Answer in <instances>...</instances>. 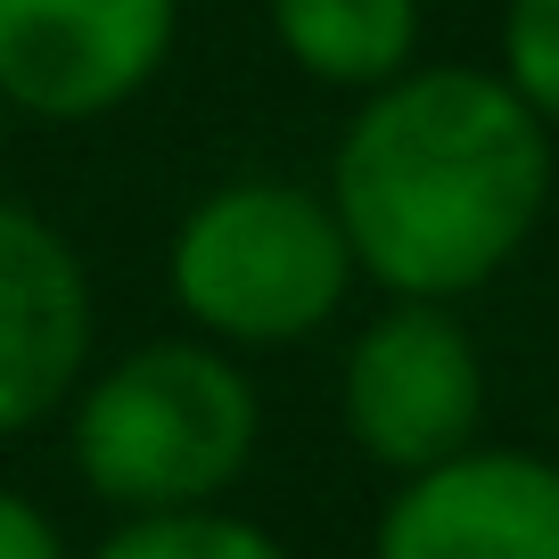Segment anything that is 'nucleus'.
Wrapping results in <instances>:
<instances>
[{
    "mask_svg": "<svg viewBox=\"0 0 559 559\" xmlns=\"http://www.w3.org/2000/svg\"><path fill=\"white\" fill-rule=\"evenodd\" d=\"M551 206V123L486 67H403L337 132L330 214L386 297H469Z\"/></svg>",
    "mask_w": 559,
    "mask_h": 559,
    "instance_id": "1",
    "label": "nucleus"
},
{
    "mask_svg": "<svg viewBox=\"0 0 559 559\" xmlns=\"http://www.w3.org/2000/svg\"><path fill=\"white\" fill-rule=\"evenodd\" d=\"M255 379L206 337H157L107 362L74 403V469L116 510H198L255 461Z\"/></svg>",
    "mask_w": 559,
    "mask_h": 559,
    "instance_id": "2",
    "label": "nucleus"
},
{
    "mask_svg": "<svg viewBox=\"0 0 559 559\" xmlns=\"http://www.w3.org/2000/svg\"><path fill=\"white\" fill-rule=\"evenodd\" d=\"M174 305L214 346H297L330 330L354 288V247L330 198L297 181H223L174 230Z\"/></svg>",
    "mask_w": 559,
    "mask_h": 559,
    "instance_id": "3",
    "label": "nucleus"
},
{
    "mask_svg": "<svg viewBox=\"0 0 559 559\" xmlns=\"http://www.w3.org/2000/svg\"><path fill=\"white\" fill-rule=\"evenodd\" d=\"M337 412H346L354 453H370L395 477L461 453V444H477V419H486V362H477V337L453 321V305L395 297L346 346Z\"/></svg>",
    "mask_w": 559,
    "mask_h": 559,
    "instance_id": "4",
    "label": "nucleus"
},
{
    "mask_svg": "<svg viewBox=\"0 0 559 559\" xmlns=\"http://www.w3.org/2000/svg\"><path fill=\"white\" fill-rule=\"evenodd\" d=\"M181 0H0V107L34 123H99L174 58Z\"/></svg>",
    "mask_w": 559,
    "mask_h": 559,
    "instance_id": "5",
    "label": "nucleus"
},
{
    "mask_svg": "<svg viewBox=\"0 0 559 559\" xmlns=\"http://www.w3.org/2000/svg\"><path fill=\"white\" fill-rule=\"evenodd\" d=\"M370 559H559V461L461 444L403 477Z\"/></svg>",
    "mask_w": 559,
    "mask_h": 559,
    "instance_id": "6",
    "label": "nucleus"
},
{
    "mask_svg": "<svg viewBox=\"0 0 559 559\" xmlns=\"http://www.w3.org/2000/svg\"><path fill=\"white\" fill-rule=\"evenodd\" d=\"M91 362V272L58 223L0 198V437H25Z\"/></svg>",
    "mask_w": 559,
    "mask_h": 559,
    "instance_id": "7",
    "label": "nucleus"
},
{
    "mask_svg": "<svg viewBox=\"0 0 559 559\" xmlns=\"http://www.w3.org/2000/svg\"><path fill=\"white\" fill-rule=\"evenodd\" d=\"M272 41L330 91H379L419 50V0H263Z\"/></svg>",
    "mask_w": 559,
    "mask_h": 559,
    "instance_id": "8",
    "label": "nucleus"
},
{
    "mask_svg": "<svg viewBox=\"0 0 559 559\" xmlns=\"http://www.w3.org/2000/svg\"><path fill=\"white\" fill-rule=\"evenodd\" d=\"M91 559H288V543L263 535L255 519H223L198 502V510H140Z\"/></svg>",
    "mask_w": 559,
    "mask_h": 559,
    "instance_id": "9",
    "label": "nucleus"
},
{
    "mask_svg": "<svg viewBox=\"0 0 559 559\" xmlns=\"http://www.w3.org/2000/svg\"><path fill=\"white\" fill-rule=\"evenodd\" d=\"M493 74L559 132V0H510L502 9V67Z\"/></svg>",
    "mask_w": 559,
    "mask_h": 559,
    "instance_id": "10",
    "label": "nucleus"
},
{
    "mask_svg": "<svg viewBox=\"0 0 559 559\" xmlns=\"http://www.w3.org/2000/svg\"><path fill=\"white\" fill-rule=\"evenodd\" d=\"M0 559H67L58 526L41 519L25 493H0Z\"/></svg>",
    "mask_w": 559,
    "mask_h": 559,
    "instance_id": "11",
    "label": "nucleus"
},
{
    "mask_svg": "<svg viewBox=\"0 0 559 559\" xmlns=\"http://www.w3.org/2000/svg\"><path fill=\"white\" fill-rule=\"evenodd\" d=\"M0 140H9V107H0Z\"/></svg>",
    "mask_w": 559,
    "mask_h": 559,
    "instance_id": "12",
    "label": "nucleus"
}]
</instances>
